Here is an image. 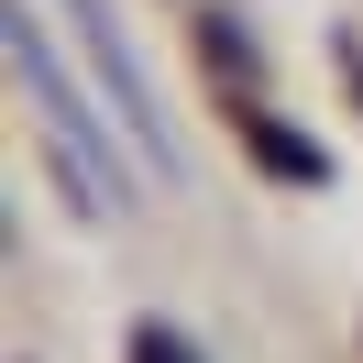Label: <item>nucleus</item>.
Instances as JSON below:
<instances>
[{
	"instance_id": "nucleus-3",
	"label": "nucleus",
	"mask_w": 363,
	"mask_h": 363,
	"mask_svg": "<svg viewBox=\"0 0 363 363\" xmlns=\"http://www.w3.org/2000/svg\"><path fill=\"white\" fill-rule=\"evenodd\" d=\"M242 133H253V155H264V165H275L286 187H319V177H330V155H319V143H297V133H286L275 111H242Z\"/></svg>"
},
{
	"instance_id": "nucleus-2",
	"label": "nucleus",
	"mask_w": 363,
	"mask_h": 363,
	"mask_svg": "<svg viewBox=\"0 0 363 363\" xmlns=\"http://www.w3.org/2000/svg\"><path fill=\"white\" fill-rule=\"evenodd\" d=\"M67 23H77V45H89V67L111 77V99H121V133H133L143 155H155V177H177V133H165L155 89H143L133 45H121V23H111V0H67Z\"/></svg>"
},
{
	"instance_id": "nucleus-4",
	"label": "nucleus",
	"mask_w": 363,
	"mask_h": 363,
	"mask_svg": "<svg viewBox=\"0 0 363 363\" xmlns=\"http://www.w3.org/2000/svg\"><path fill=\"white\" fill-rule=\"evenodd\" d=\"M133 363H199V341L165 330V319H133Z\"/></svg>"
},
{
	"instance_id": "nucleus-1",
	"label": "nucleus",
	"mask_w": 363,
	"mask_h": 363,
	"mask_svg": "<svg viewBox=\"0 0 363 363\" xmlns=\"http://www.w3.org/2000/svg\"><path fill=\"white\" fill-rule=\"evenodd\" d=\"M11 67H23V89H33V111H45V133H55V165L77 177V199L89 209H121L133 199V177H121V155H111V133H99V111H89V89H77L67 67H55V45H45V23H33V0L11 11Z\"/></svg>"
}]
</instances>
